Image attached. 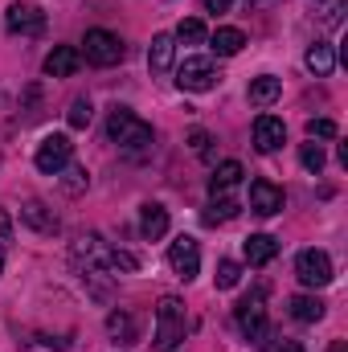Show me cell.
<instances>
[{
    "label": "cell",
    "instance_id": "1",
    "mask_svg": "<svg viewBox=\"0 0 348 352\" xmlns=\"http://www.w3.org/2000/svg\"><path fill=\"white\" fill-rule=\"evenodd\" d=\"M188 332V316H184V299L164 295L156 303V352H176Z\"/></svg>",
    "mask_w": 348,
    "mask_h": 352
},
{
    "label": "cell",
    "instance_id": "2",
    "mask_svg": "<svg viewBox=\"0 0 348 352\" xmlns=\"http://www.w3.org/2000/svg\"><path fill=\"white\" fill-rule=\"evenodd\" d=\"M107 135H111V144H119V148H127V152L152 148V127H148L140 115H131L127 107H115V111L107 115Z\"/></svg>",
    "mask_w": 348,
    "mask_h": 352
},
{
    "label": "cell",
    "instance_id": "3",
    "mask_svg": "<svg viewBox=\"0 0 348 352\" xmlns=\"http://www.w3.org/2000/svg\"><path fill=\"white\" fill-rule=\"evenodd\" d=\"M78 54L87 58L90 66H102V70H107V66H119L127 50H123V41H119L111 29H87V37H83V50H78Z\"/></svg>",
    "mask_w": 348,
    "mask_h": 352
},
{
    "label": "cell",
    "instance_id": "4",
    "mask_svg": "<svg viewBox=\"0 0 348 352\" xmlns=\"http://www.w3.org/2000/svg\"><path fill=\"white\" fill-rule=\"evenodd\" d=\"M4 29H8L12 37H41V33H45V12H41L37 4H29V0H17V4H8V12H4Z\"/></svg>",
    "mask_w": 348,
    "mask_h": 352
},
{
    "label": "cell",
    "instance_id": "5",
    "mask_svg": "<svg viewBox=\"0 0 348 352\" xmlns=\"http://www.w3.org/2000/svg\"><path fill=\"white\" fill-rule=\"evenodd\" d=\"M176 87L193 90V94H205V90L217 87V66L209 58H184L176 66Z\"/></svg>",
    "mask_w": 348,
    "mask_h": 352
},
{
    "label": "cell",
    "instance_id": "6",
    "mask_svg": "<svg viewBox=\"0 0 348 352\" xmlns=\"http://www.w3.org/2000/svg\"><path fill=\"white\" fill-rule=\"evenodd\" d=\"M70 156H74V144H70V135H45V140L37 144V156H33V164H37L45 176H58L66 164H70Z\"/></svg>",
    "mask_w": 348,
    "mask_h": 352
},
{
    "label": "cell",
    "instance_id": "7",
    "mask_svg": "<svg viewBox=\"0 0 348 352\" xmlns=\"http://www.w3.org/2000/svg\"><path fill=\"white\" fill-rule=\"evenodd\" d=\"M295 278H299L307 291L328 287V283H332V258H328L324 250H303V254L295 258Z\"/></svg>",
    "mask_w": 348,
    "mask_h": 352
},
{
    "label": "cell",
    "instance_id": "8",
    "mask_svg": "<svg viewBox=\"0 0 348 352\" xmlns=\"http://www.w3.org/2000/svg\"><path fill=\"white\" fill-rule=\"evenodd\" d=\"M168 266H173L176 278H197V270H201V246H197V238H188V234H180L173 246H168Z\"/></svg>",
    "mask_w": 348,
    "mask_h": 352
},
{
    "label": "cell",
    "instance_id": "9",
    "mask_svg": "<svg viewBox=\"0 0 348 352\" xmlns=\"http://www.w3.org/2000/svg\"><path fill=\"white\" fill-rule=\"evenodd\" d=\"M283 144H287V123H283L279 115H259V119H254V148L270 156V152H279Z\"/></svg>",
    "mask_w": 348,
    "mask_h": 352
},
{
    "label": "cell",
    "instance_id": "10",
    "mask_svg": "<svg viewBox=\"0 0 348 352\" xmlns=\"http://www.w3.org/2000/svg\"><path fill=\"white\" fill-rule=\"evenodd\" d=\"M283 188L274 184V180H250V209L259 213V217H274V213H283Z\"/></svg>",
    "mask_w": 348,
    "mask_h": 352
},
{
    "label": "cell",
    "instance_id": "11",
    "mask_svg": "<svg viewBox=\"0 0 348 352\" xmlns=\"http://www.w3.org/2000/svg\"><path fill=\"white\" fill-rule=\"evenodd\" d=\"M234 320H238V328H242L246 340H259L262 332H266V307H262V295L242 299V303L234 307Z\"/></svg>",
    "mask_w": 348,
    "mask_h": 352
},
{
    "label": "cell",
    "instance_id": "12",
    "mask_svg": "<svg viewBox=\"0 0 348 352\" xmlns=\"http://www.w3.org/2000/svg\"><path fill=\"white\" fill-rule=\"evenodd\" d=\"M21 221L29 226V230H37V234H58V213L45 205V201H25L21 205Z\"/></svg>",
    "mask_w": 348,
    "mask_h": 352
},
{
    "label": "cell",
    "instance_id": "13",
    "mask_svg": "<svg viewBox=\"0 0 348 352\" xmlns=\"http://www.w3.org/2000/svg\"><path fill=\"white\" fill-rule=\"evenodd\" d=\"M107 336H111V344H119V349H131L135 340H140V328H135V316L131 311H111L107 316Z\"/></svg>",
    "mask_w": 348,
    "mask_h": 352
},
{
    "label": "cell",
    "instance_id": "14",
    "mask_svg": "<svg viewBox=\"0 0 348 352\" xmlns=\"http://www.w3.org/2000/svg\"><path fill=\"white\" fill-rule=\"evenodd\" d=\"M78 66H83L78 45H58V50H50V58H45V74H50V78H70Z\"/></svg>",
    "mask_w": 348,
    "mask_h": 352
},
{
    "label": "cell",
    "instance_id": "15",
    "mask_svg": "<svg viewBox=\"0 0 348 352\" xmlns=\"http://www.w3.org/2000/svg\"><path fill=\"white\" fill-rule=\"evenodd\" d=\"M140 234H144L148 242H160V238L168 234V209L156 205V201H148V205L140 209Z\"/></svg>",
    "mask_w": 348,
    "mask_h": 352
},
{
    "label": "cell",
    "instance_id": "16",
    "mask_svg": "<svg viewBox=\"0 0 348 352\" xmlns=\"http://www.w3.org/2000/svg\"><path fill=\"white\" fill-rule=\"evenodd\" d=\"M287 311H291V320H299V324H320L328 307H324L320 295H291V299H287Z\"/></svg>",
    "mask_w": 348,
    "mask_h": 352
},
{
    "label": "cell",
    "instance_id": "17",
    "mask_svg": "<svg viewBox=\"0 0 348 352\" xmlns=\"http://www.w3.org/2000/svg\"><path fill=\"white\" fill-rule=\"evenodd\" d=\"M173 54H176V37L173 33H156V37H152V50H148L152 74H168V70H173Z\"/></svg>",
    "mask_w": 348,
    "mask_h": 352
},
{
    "label": "cell",
    "instance_id": "18",
    "mask_svg": "<svg viewBox=\"0 0 348 352\" xmlns=\"http://www.w3.org/2000/svg\"><path fill=\"white\" fill-rule=\"evenodd\" d=\"M242 250H246V263L250 266H266L274 254H279V242H274L270 234H250Z\"/></svg>",
    "mask_w": 348,
    "mask_h": 352
},
{
    "label": "cell",
    "instance_id": "19",
    "mask_svg": "<svg viewBox=\"0 0 348 352\" xmlns=\"http://www.w3.org/2000/svg\"><path fill=\"white\" fill-rule=\"evenodd\" d=\"M242 164L238 160H226V164H217V173H213V180H209V192L213 197H230V188L234 184H242Z\"/></svg>",
    "mask_w": 348,
    "mask_h": 352
},
{
    "label": "cell",
    "instance_id": "20",
    "mask_svg": "<svg viewBox=\"0 0 348 352\" xmlns=\"http://www.w3.org/2000/svg\"><path fill=\"white\" fill-rule=\"evenodd\" d=\"M209 45L217 50V58H234V54H242V45H246V33L242 29H217L213 37H209Z\"/></svg>",
    "mask_w": 348,
    "mask_h": 352
},
{
    "label": "cell",
    "instance_id": "21",
    "mask_svg": "<svg viewBox=\"0 0 348 352\" xmlns=\"http://www.w3.org/2000/svg\"><path fill=\"white\" fill-rule=\"evenodd\" d=\"M303 62H307V70H312L316 78H328V74L336 70V54H332V45H324V41H316Z\"/></svg>",
    "mask_w": 348,
    "mask_h": 352
},
{
    "label": "cell",
    "instance_id": "22",
    "mask_svg": "<svg viewBox=\"0 0 348 352\" xmlns=\"http://www.w3.org/2000/svg\"><path fill=\"white\" fill-rule=\"evenodd\" d=\"M279 94H283V82H279L274 74H262V78L250 82V102H254V107H270Z\"/></svg>",
    "mask_w": 348,
    "mask_h": 352
},
{
    "label": "cell",
    "instance_id": "23",
    "mask_svg": "<svg viewBox=\"0 0 348 352\" xmlns=\"http://www.w3.org/2000/svg\"><path fill=\"white\" fill-rule=\"evenodd\" d=\"M238 209H242L238 201H230V197H213V201H209V209H205V221H209V226L234 221V217H238Z\"/></svg>",
    "mask_w": 348,
    "mask_h": 352
},
{
    "label": "cell",
    "instance_id": "24",
    "mask_svg": "<svg viewBox=\"0 0 348 352\" xmlns=\"http://www.w3.org/2000/svg\"><path fill=\"white\" fill-rule=\"evenodd\" d=\"M345 8H348V0H320V4H316V21H320L324 29H336V25L345 21Z\"/></svg>",
    "mask_w": 348,
    "mask_h": 352
},
{
    "label": "cell",
    "instance_id": "25",
    "mask_svg": "<svg viewBox=\"0 0 348 352\" xmlns=\"http://www.w3.org/2000/svg\"><path fill=\"white\" fill-rule=\"evenodd\" d=\"M102 266H107V274H131V270H140V258L127 250H107Z\"/></svg>",
    "mask_w": 348,
    "mask_h": 352
},
{
    "label": "cell",
    "instance_id": "26",
    "mask_svg": "<svg viewBox=\"0 0 348 352\" xmlns=\"http://www.w3.org/2000/svg\"><path fill=\"white\" fill-rule=\"evenodd\" d=\"M62 173H66V176H62V188H66L70 197L87 192V184H90V173H87V168H78V164H66Z\"/></svg>",
    "mask_w": 348,
    "mask_h": 352
},
{
    "label": "cell",
    "instance_id": "27",
    "mask_svg": "<svg viewBox=\"0 0 348 352\" xmlns=\"http://www.w3.org/2000/svg\"><path fill=\"white\" fill-rule=\"evenodd\" d=\"M213 278H217V291H230V287H238V283H242V266L234 263V258H221Z\"/></svg>",
    "mask_w": 348,
    "mask_h": 352
},
{
    "label": "cell",
    "instance_id": "28",
    "mask_svg": "<svg viewBox=\"0 0 348 352\" xmlns=\"http://www.w3.org/2000/svg\"><path fill=\"white\" fill-rule=\"evenodd\" d=\"M176 41H184V45H201V41H205V25H201L197 16L180 21V25H176Z\"/></svg>",
    "mask_w": 348,
    "mask_h": 352
},
{
    "label": "cell",
    "instance_id": "29",
    "mask_svg": "<svg viewBox=\"0 0 348 352\" xmlns=\"http://www.w3.org/2000/svg\"><path fill=\"white\" fill-rule=\"evenodd\" d=\"M299 164L312 176H320L324 173V148H320V144H303V148H299Z\"/></svg>",
    "mask_w": 348,
    "mask_h": 352
},
{
    "label": "cell",
    "instance_id": "30",
    "mask_svg": "<svg viewBox=\"0 0 348 352\" xmlns=\"http://www.w3.org/2000/svg\"><path fill=\"white\" fill-rule=\"evenodd\" d=\"M90 115H94V111H90V98H74V102H70V111H66L70 127H87Z\"/></svg>",
    "mask_w": 348,
    "mask_h": 352
},
{
    "label": "cell",
    "instance_id": "31",
    "mask_svg": "<svg viewBox=\"0 0 348 352\" xmlns=\"http://www.w3.org/2000/svg\"><path fill=\"white\" fill-rule=\"evenodd\" d=\"M307 135H312V140H336L340 127H336L332 119H312V123H307Z\"/></svg>",
    "mask_w": 348,
    "mask_h": 352
},
{
    "label": "cell",
    "instance_id": "32",
    "mask_svg": "<svg viewBox=\"0 0 348 352\" xmlns=\"http://www.w3.org/2000/svg\"><path fill=\"white\" fill-rule=\"evenodd\" d=\"M262 352H303L299 340H283V336H274V340H266V349Z\"/></svg>",
    "mask_w": 348,
    "mask_h": 352
},
{
    "label": "cell",
    "instance_id": "33",
    "mask_svg": "<svg viewBox=\"0 0 348 352\" xmlns=\"http://www.w3.org/2000/svg\"><path fill=\"white\" fill-rule=\"evenodd\" d=\"M188 144H193V152H201V156L209 152V135H205V131H193V140H188Z\"/></svg>",
    "mask_w": 348,
    "mask_h": 352
},
{
    "label": "cell",
    "instance_id": "34",
    "mask_svg": "<svg viewBox=\"0 0 348 352\" xmlns=\"http://www.w3.org/2000/svg\"><path fill=\"white\" fill-rule=\"evenodd\" d=\"M8 234H12V221H8V213H4V209H0V242H4V238H8Z\"/></svg>",
    "mask_w": 348,
    "mask_h": 352
},
{
    "label": "cell",
    "instance_id": "35",
    "mask_svg": "<svg viewBox=\"0 0 348 352\" xmlns=\"http://www.w3.org/2000/svg\"><path fill=\"white\" fill-rule=\"evenodd\" d=\"M230 4H234V0H205V8H209V12H226Z\"/></svg>",
    "mask_w": 348,
    "mask_h": 352
},
{
    "label": "cell",
    "instance_id": "36",
    "mask_svg": "<svg viewBox=\"0 0 348 352\" xmlns=\"http://www.w3.org/2000/svg\"><path fill=\"white\" fill-rule=\"evenodd\" d=\"M328 352H348V344H345V340H332V349H328Z\"/></svg>",
    "mask_w": 348,
    "mask_h": 352
},
{
    "label": "cell",
    "instance_id": "37",
    "mask_svg": "<svg viewBox=\"0 0 348 352\" xmlns=\"http://www.w3.org/2000/svg\"><path fill=\"white\" fill-rule=\"evenodd\" d=\"M0 274H4V242H0Z\"/></svg>",
    "mask_w": 348,
    "mask_h": 352
}]
</instances>
